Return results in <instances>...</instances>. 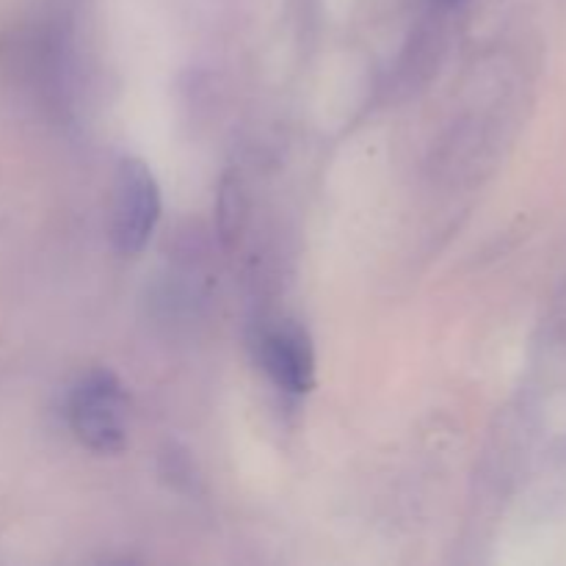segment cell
<instances>
[{"label":"cell","mask_w":566,"mask_h":566,"mask_svg":"<svg viewBox=\"0 0 566 566\" xmlns=\"http://www.w3.org/2000/svg\"><path fill=\"white\" fill-rule=\"evenodd\" d=\"M70 426L77 440L97 453H116L127 440L125 387L111 370H92L70 396Z\"/></svg>","instance_id":"6da1fadb"},{"label":"cell","mask_w":566,"mask_h":566,"mask_svg":"<svg viewBox=\"0 0 566 566\" xmlns=\"http://www.w3.org/2000/svg\"><path fill=\"white\" fill-rule=\"evenodd\" d=\"M160 219V191L155 175L138 158H125L116 169L111 241L119 254H138Z\"/></svg>","instance_id":"7a4b0ae2"},{"label":"cell","mask_w":566,"mask_h":566,"mask_svg":"<svg viewBox=\"0 0 566 566\" xmlns=\"http://www.w3.org/2000/svg\"><path fill=\"white\" fill-rule=\"evenodd\" d=\"M260 363L269 379L291 396H304L315 385V354L302 326L276 324L260 337Z\"/></svg>","instance_id":"3957f363"}]
</instances>
